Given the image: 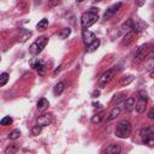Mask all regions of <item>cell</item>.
<instances>
[{"label":"cell","instance_id":"cell-26","mask_svg":"<svg viewBox=\"0 0 154 154\" xmlns=\"http://www.w3.org/2000/svg\"><path fill=\"white\" fill-rule=\"evenodd\" d=\"M42 128H43V126H41L40 124H36V125H34V126H32V129H31V134H32L34 136H37L38 134H41V131H42Z\"/></svg>","mask_w":154,"mask_h":154},{"label":"cell","instance_id":"cell-8","mask_svg":"<svg viewBox=\"0 0 154 154\" xmlns=\"http://www.w3.org/2000/svg\"><path fill=\"white\" fill-rule=\"evenodd\" d=\"M122 7V2H117V4H113V5H111L107 10H106V12L103 13V19L105 20H108L109 18H112L117 12H118V10Z\"/></svg>","mask_w":154,"mask_h":154},{"label":"cell","instance_id":"cell-15","mask_svg":"<svg viewBox=\"0 0 154 154\" xmlns=\"http://www.w3.org/2000/svg\"><path fill=\"white\" fill-rule=\"evenodd\" d=\"M119 113H120V108L118 107V106H116V107H113L112 108V111L109 112V114H108V117H107V122H111V120H113V119H116L118 116H119Z\"/></svg>","mask_w":154,"mask_h":154},{"label":"cell","instance_id":"cell-13","mask_svg":"<svg viewBox=\"0 0 154 154\" xmlns=\"http://www.w3.org/2000/svg\"><path fill=\"white\" fill-rule=\"evenodd\" d=\"M132 28H134V19H128L122 26H120V31L123 34H128V32H131L132 31Z\"/></svg>","mask_w":154,"mask_h":154},{"label":"cell","instance_id":"cell-31","mask_svg":"<svg viewBox=\"0 0 154 154\" xmlns=\"http://www.w3.org/2000/svg\"><path fill=\"white\" fill-rule=\"evenodd\" d=\"M144 2H146V0H135L136 6H138V7H142L144 5Z\"/></svg>","mask_w":154,"mask_h":154},{"label":"cell","instance_id":"cell-17","mask_svg":"<svg viewBox=\"0 0 154 154\" xmlns=\"http://www.w3.org/2000/svg\"><path fill=\"white\" fill-rule=\"evenodd\" d=\"M48 105H49L48 100L45 99V97H42V99H40V100L37 101V109H38V111H43L45 108L48 107Z\"/></svg>","mask_w":154,"mask_h":154},{"label":"cell","instance_id":"cell-16","mask_svg":"<svg viewBox=\"0 0 154 154\" xmlns=\"http://www.w3.org/2000/svg\"><path fill=\"white\" fill-rule=\"evenodd\" d=\"M19 150V146L13 143V144H8L6 148H5V154H16L17 152Z\"/></svg>","mask_w":154,"mask_h":154},{"label":"cell","instance_id":"cell-29","mask_svg":"<svg viewBox=\"0 0 154 154\" xmlns=\"http://www.w3.org/2000/svg\"><path fill=\"white\" fill-rule=\"evenodd\" d=\"M147 69H148V71L150 72V75L153 76V75H154V58L148 63V67H147Z\"/></svg>","mask_w":154,"mask_h":154},{"label":"cell","instance_id":"cell-23","mask_svg":"<svg viewBox=\"0 0 154 154\" xmlns=\"http://www.w3.org/2000/svg\"><path fill=\"white\" fill-rule=\"evenodd\" d=\"M32 64V67L34 69H36L37 71H38V73H43V71H45V65L41 63V61H37V63H31Z\"/></svg>","mask_w":154,"mask_h":154},{"label":"cell","instance_id":"cell-4","mask_svg":"<svg viewBox=\"0 0 154 154\" xmlns=\"http://www.w3.org/2000/svg\"><path fill=\"white\" fill-rule=\"evenodd\" d=\"M141 138H142L143 144L153 147L154 146V125H150L143 129L141 132Z\"/></svg>","mask_w":154,"mask_h":154},{"label":"cell","instance_id":"cell-7","mask_svg":"<svg viewBox=\"0 0 154 154\" xmlns=\"http://www.w3.org/2000/svg\"><path fill=\"white\" fill-rule=\"evenodd\" d=\"M116 76V69H109L107 71H105L97 79V85L100 88H103L106 84H108Z\"/></svg>","mask_w":154,"mask_h":154},{"label":"cell","instance_id":"cell-25","mask_svg":"<svg viewBox=\"0 0 154 154\" xmlns=\"http://www.w3.org/2000/svg\"><path fill=\"white\" fill-rule=\"evenodd\" d=\"M19 136H20V131L18 129H14L8 134V138L10 140H17V138H19Z\"/></svg>","mask_w":154,"mask_h":154},{"label":"cell","instance_id":"cell-35","mask_svg":"<svg viewBox=\"0 0 154 154\" xmlns=\"http://www.w3.org/2000/svg\"><path fill=\"white\" fill-rule=\"evenodd\" d=\"M94 2H99V1H102V0H93Z\"/></svg>","mask_w":154,"mask_h":154},{"label":"cell","instance_id":"cell-33","mask_svg":"<svg viewBox=\"0 0 154 154\" xmlns=\"http://www.w3.org/2000/svg\"><path fill=\"white\" fill-rule=\"evenodd\" d=\"M60 67H61V66H59L58 69H55V70H54V75H57V73H58V72L60 71Z\"/></svg>","mask_w":154,"mask_h":154},{"label":"cell","instance_id":"cell-10","mask_svg":"<svg viewBox=\"0 0 154 154\" xmlns=\"http://www.w3.org/2000/svg\"><path fill=\"white\" fill-rule=\"evenodd\" d=\"M52 123H53V117L49 113H45L37 118V124H40L41 126H48Z\"/></svg>","mask_w":154,"mask_h":154},{"label":"cell","instance_id":"cell-21","mask_svg":"<svg viewBox=\"0 0 154 154\" xmlns=\"http://www.w3.org/2000/svg\"><path fill=\"white\" fill-rule=\"evenodd\" d=\"M144 26H146V25H143L142 23H140V22H135V20H134V28H132V31H134V32H141V31L144 29Z\"/></svg>","mask_w":154,"mask_h":154},{"label":"cell","instance_id":"cell-34","mask_svg":"<svg viewBox=\"0 0 154 154\" xmlns=\"http://www.w3.org/2000/svg\"><path fill=\"white\" fill-rule=\"evenodd\" d=\"M76 1H77V2H83L84 0H76Z\"/></svg>","mask_w":154,"mask_h":154},{"label":"cell","instance_id":"cell-5","mask_svg":"<svg viewBox=\"0 0 154 154\" xmlns=\"http://www.w3.org/2000/svg\"><path fill=\"white\" fill-rule=\"evenodd\" d=\"M147 102H148V95L144 90H140L137 93V99H136V107L135 109L138 113L144 112L146 107H147Z\"/></svg>","mask_w":154,"mask_h":154},{"label":"cell","instance_id":"cell-24","mask_svg":"<svg viewBox=\"0 0 154 154\" xmlns=\"http://www.w3.org/2000/svg\"><path fill=\"white\" fill-rule=\"evenodd\" d=\"M8 78H10V75H8L7 72H2V73L0 75V87H4V85L7 83Z\"/></svg>","mask_w":154,"mask_h":154},{"label":"cell","instance_id":"cell-1","mask_svg":"<svg viewBox=\"0 0 154 154\" xmlns=\"http://www.w3.org/2000/svg\"><path fill=\"white\" fill-rule=\"evenodd\" d=\"M97 8L95 7H90L87 12H84L81 17V25L83 29H88L90 28L93 24H95L99 19V14H97Z\"/></svg>","mask_w":154,"mask_h":154},{"label":"cell","instance_id":"cell-22","mask_svg":"<svg viewBox=\"0 0 154 154\" xmlns=\"http://www.w3.org/2000/svg\"><path fill=\"white\" fill-rule=\"evenodd\" d=\"M71 34V29L70 28H63L59 32V37L60 38H67V36Z\"/></svg>","mask_w":154,"mask_h":154},{"label":"cell","instance_id":"cell-27","mask_svg":"<svg viewBox=\"0 0 154 154\" xmlns=\"http://www.w3.org/2000/svg\"><path fill=\"white\" fill-rule=\"evenodd\" d=\"M102 117H103L102 113H99V114L93 116V117H91V123H93V124H99V123H101Z\"/></svg>","mask_w":154,"mask_h":154},{"label":"cell","instance_id":"cell-6","mask_svg":"<svg viewBox=\"0 0 154 154\" xmlns=\"http://www.w3.org/2000/svg\"><path fill=\"white\" fill-rule=\"evenodd\" d=\"M152 51V45L150 43H144L142 45L140 48H137L136 54H135V61L136 63H141L142 60H144V58L148 57L149 52Z\"/></svg>","mask_w":154,"mask_h":154},{"label":"cell","instance_id":"cell-19","mask_svg":"<svg viewBox=\"0 0 154 154\" xmlns=\"http://www.w3.org/2000/svg\"><path fill=\"white\" fill-rule=\"evenodd\" d=\"M99 46H100V40H99V38H96V40H95L94 42H91L89 46H85V47H87L85 49H87V52H89V53H90V52H94Z\"/></svg>","mask_w":154,"mask_h":154},{"label":"cell","instance_id":"cell-9","mask_svg":"<svg viewBox=\"0 0 154 154\" xmlns=\"http://www.w3.org/2000/svg\"><path fill=\"white\" fill-rule=\"evenodd\" d=\"M82 37H83V42L85 43V46H89L91 42H94L97 37L95 36L94 32L89 31L88 29H83L82 30Z\"/></svg>","mask_w":154,"mask_h":154},{"label":"cell","instance_id":"cell-11","mask_svg":"<svg viewBox=\"0 0 154 154\" xmlns=\"http://www.w3.org/2000/svg\"><path fill=\"white\" fill-rule=\"evenodd\" d=\"M135 107H136V100H135L134 96H130V97L125 99V101H124V108H125V111L131 112L132 109H135Z\"/></svg>","mask_w":154,"mask_h":154},{"label":"cell","instance_id":"cell-28","mask_svg":"<svg viewBox=\"0 0 154 154\" xmlns=\"http://www.w3.org/2000/svg\"><path fill=\"white\" fill-rule=\"evenodd\" d=\"M12 122H13V119H12L10 116H7V117H4V118L0 120V124H1L2 126H6V125H10Z\"/></svg>","mask_w":154,"mask_h":154},{"label":"cell","instance_id":"cell-18","mask_svg":"<svg viewBox=\"0 0 154 154\" xmlns=\"http://www.w3.org/2000/svg\"><path fill=\"white\" fill-rule=\"evenodd\" d=\"M65 89V83L64 82H58L55 85H54V94L55 95H60Z\"/></svg>","mask_w":154,"mask_h":154},{"label":"cell","instance_id":"cell-36","mask_svg":"<svg viewBox=\"0 0 154 154\" xmlns=\"http://www.w3.org/2000/svg\"><path fill=\"white\" fill-rule=\"evenodd\" d=\"M153 20H154V14H153Z\"/></svg>","mask_w":154,"mask_h":154},{"label":"cell","instance_id":"cell-3","mask_svg":"<svg viewBox=\"0 0 154 154\" xmlns=\"http://www.w3.org/2000/svg\"><path fill=\"white\" fill-rule=\"evenodd\" d=\"M47 43H48V37L41 36V37H38L36 41H34V42L30 45L29 52H30L32 55H37L38 53H41V52L43 51V48L47 46Z\"/></svg>","mask_w":154,"mask_h":154},{"label":"cell","instance_id":"cell-30","mask_svg":"<svg viewBox=\"0 0 154 154\" xmlns=\"http://www.w3.org/2000/svg\"><path fill=\"white\" fill-rule=\"evenodd\" d=\"M61 0H49V2H48V5L51 6V7H53V6H55V5H58L59 2H60Z\"/></svg>","mask_w":154,"mask_h":154},{"label":"cell","instance_id":"cell-32","mask_svg":"<svg viewBox=\"0 0 154 154\" xmlns=\"http://www.w3.org/2000/svg\"><path fill=\"white\" fill-rule=\"evenodd\" d=\"M148 118H150V119H154V108H153L152 111H149V113H148Z\"/></svg>","mask_w":154,"mask_h":154},{"label":"cell","instance_id":"cell-20","mask_svg":"<svg viewBox=\"0 0 154 154\" xmlns=\"http://www.w3.org/2000/svg\"><path fill=\"white\" fill-rule=\"evenodd\" d=\"M47 26H48V19H47V18H42V19L37 23V25H36V28H37L38 30H45Z\"/></svg>","mask_w":154,"mask_h":154},{"label":"cell","instance_id":"cell-14","mask_svg":"<svg viewBox=\"0 0 154 154\" xmlns=\"http://www.w3.org/2000/svg\"><path fill=\"white\" fill-rule=\"evenodd\" d=\"M134 81V76L132 75H128V76H123L120 79H119V85L120 87H125L128 84H130L131 82Z\"/></svg>","mask_w":154,"mask_h":154},{"label":"cell","instance_id":"cell-2","mask_svg":"<svg viewBox=\"0 0 154 154\" xmlns=\"http://www.w3.org/2000/svg\"><path fill=\"white\" fill-rule=\"evenodd\" d=\"M131 134V123L129 120H122L118 123L114 135L119 138H126Z\"/></svg>","mask_w":154,"mask_h":154},{"label":"cell","instance_id":"cell-12","mask_svg":"<svg viewBox=\"0 0 154 154\" xmlns=\"http://www.w3.org/2000/svg\"><path fill=\"white\" fill-rule=\"evenodd\" d=\"M122 152V147L117 143H112V144H108L105 149V153L107 154H118Z\"/></svg>","mask_w":154,"mask_h":154}]
</instances>
